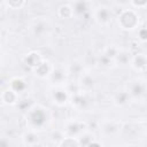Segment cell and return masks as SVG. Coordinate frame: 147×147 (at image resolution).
Masks as SVG:
<instances>
[{"instance_id": "1", "label": "cell", "mask_w": 147, "mask_h": 147, "mask_svg": "<svg viewBox=\"0 0 147 147\" xmlns=\"http://www.w3.org/2000/svg\"><path fill=\"white\" fill-rule=\"evenodd\" d=\"M25 122L29 130H40L48 123L47 110L41 106H34L30 108L25 114Z\"/></svg>"}, {"instance_id": "2", "label": "cell", "mask_w": 147, "mask_h": 147, "mask_svg": "<svg viewBox=\"0 0 147 147\" xmlns=\"http://www.w3.org/2000/svg\"><path fill=\"white\" fill-rule=\"evenodd\" d=\"M117 24L124 31H134L140 26V15L133 8L122 9L117 16Z\"/></svg>"}, {"instance_id": "3", "label": "cell", "mask_w": 147, "mask_h": 147, "mask_svg": "<svg viewBox=\"0 0 147 147\" xmlns=\"http://www.w3.org/2000/svg\"><path fill=\"white\" fill-rule=\"evenodd\" d=\"M70 102L75 109L79 111H85L92 106V98L90 95V92L78 90L74 92V94H71Z\"/></svg>"}, {"instance_id": "4", "label": "cell", "mask_w": 147, "mask_h": 147, "mask_svg": "<svg viewBox=\"0 0 147 147\" xmlns=\"http://www.w3.org/2000/svg\"><path fill=\"white\" fill-rule=\"evenodd\" d=\"M86 127H87V124L84 121L69 119L63 125V133H64V137L79 138L82 134L85 133Z\"/></svg>"}, {"instance_id": "5", "label": "cell", "mask_w": 147, "mask_h": 147, "mask_svg": "<svg viewBox=\"0 0 147 147\" xmlns=\"http://www.w3.org/2000/svg\"><path fill=\"white\" fill-rule=\"evenodd\" d=\"M93 18L96 24L101 26H106L110 24L113 20V11L111 8L108 7L107 5H99L94 8L93 10Z\"/></svg>"}, {"instance_id": "6", "label": "cell", "mask_w": 147, "mask_h": 147, "mask_svg": "<svg viewBox=\"0 0 147 147\" xmlns=\"http://www.w3.org/2000/svg\"><path fill=\"white\" fill-rule=\"evenodd\" d=\"M127 94L133 99H141L147 94V82L141 78H136L127 86Z\"/></svg>"}, {"instance_id": "7", "label": "cell", "mask_w": 147, "mask_h": 147, "mask_svg": "<svg viewBox=\"0 0 147 147\" xmlns=\"http://www.w3.org/2000/svg\"><path fill=\"white\" fill-rule=\"evenodd\" d=\"M71 94H69L68 90L63 86H54L51 91V99L56 106H65L70 101Z\"/></svg>"}, {"instance_id": "8", "label": "cell", "mask_w": 147, "mask_h": 147, "mask_svg": "<svg viewBox=\"0 0 147 147\" xmlns=\"http://www.w3.org/2000/svg\"><path fill=\"white\" fill-rule=\"evenodd\" d=\"M68 76H69V74H68L67 67L57 65V67H54L53 68L52 74H51L48 80L52 82L55 86H63V84L67 83Z\"/></svg>"}, {"instance_id": "9", "label": "cell", "mask_w": 147, "mask_h": 147, "mask_svg": "<svg viewBox=\"0 0 147 147\" xmlns=\"http://www.w3.org/2000/svg\"><path fill=\"white\" fill-rule=\"evenodd\" d=\"M121 129H122V124L114 119L103 121L100 125V132L105 137H114L117 133H119Z\"/></svg>"}, {"instance_id": "10", "label": "cell", "mask_w": 147, "mask_h": 147, "mask_svg": "<svg viewBox=\"0 0 147 147\" xmlns=\"http://www.w3.org/2000/svg\"><path fill=\"white\" fill-rule=\"evenodd\" d=\"M130 67L137 72H146L147 71V54L137 53L132 55Z\"/></svg>"}, {"instance_id": "11", "label": "cell", "mask_w": 147, "mask_h": 147, "mask_svg": "<svg viewBox=\"0 0 147 147\" xmlns=\"http://www.w3.org/2000/svg\"><path fill=\"white\" fill-rule=\"evenodd\" d=\"M79 83H78V86H79V90L82 91H85V92H91L92 88L94 87L95 85V78L92 74L90 72H84L79 78H78Z\"/></svg>"}, {"instance_id": "12", "label": "cell", "mask_w": 147, "mask_h": 147, "mask_svg": "<svg viewBox=\"0 0 147 147\" xmlns=\"http://www.w3.org/2000/svg\"><path fill=\"white\" fill-rule=\"evenodd\" d=\"M53 68H54V67H53L48 61L42 60V61L39 63V65L33 69V72H34V75H36L37 77H39V78H41V79H46V78L48 79L49 76H51V74H52Z\"/></svg>"}, {"instance_id": "13", "label": "cell", "mask_w": 147, "mask_h": 147, "mask_svg": "<svg viewBox=\"0 0 147 147\" xmlns=\"http://www.w3.org/2000/svg\"><path fill=\"white\" fill-rule=\"evenodd\" d=\"M18 94L15 93L14 91H11L9 87H6L2 92H1V102L5 106H14L17 103L18 101Z\"/></svg>"}, {"instance_id": "14", "label": "cell", "mask_w": 147, "mask_h": 147, "mask_svg": "<svg viewBox=\"0 0 147 147\" xmlns=\"http://www.w3.org/2000/svg\"><path fill=\"white\" fill-rule=\"evenodd\" d=\"M7 87H9L11 91H14L15 93H17V94L20 95L22 92H24V91L26 90L28 84H26V82H25L22 77H13V78L9 80Z\"/></svg>"}, {"instance_id": "15", "label": "cell", "mask_w": 147, "mask_h": 147, "mask_svg": "<svg viewBox=\"0 0 147 147\" xmlns=\"http://www.w3.org/2000/svg\"><path fill=\"white\" fill-rule=\"evenodd\" d=\"M22 141L26 147H36L39 142V137L37 134V131L28 129V131L24 132V134L22 136Z\"/></svg>"}, {"instance_id": "16", "label": "cell", "mask_w": 147, "mask_h": 147, "mask_svg": "<svg viewBox=\"0 0 147 147\" xmlns=\"http://www.w3.org/2000/svg\"><path fill=\"white\" fill-rule=\"evenodd\" d=\"M74 14H75V11H74L72 5H70V3H63L57 8V15H59V17H61L63 20L72 17Z\"/></svg>"}, {"instance_id": "17", "label": "cell", "mask_w": 147, "mask_h": 147, "mask_svg": "<svg viewBox=\"0 0 147 147\" xmlns=\"http://www.w3.org/2000/svg\"><path fill=\"white\" fill-rule=\"evenodd\" d=\"M42 60H44V59L41 57V55H40L39 53H37V52H31V53H29L28 56L25 57V63L33 70L36 67L39 65V63H40Z\"/></svg>"}, {"instance_id": "18", "label": "cell", "mask_w": 147, "mask_h": 147, "mask_svg": "<svg viewBox=\"0 0 147 147\" xmlns=\"http://www.w3.org/2000/svg\"><path fill=\"white\" fill-rule=\"evenodd\" d=\"M131 57H132V55L129 53V51L123 49V48H119V51H118V53H117V55H116V59H115V63L129 64V65H130Z\"/></svg>"}, {"instance_id": "19", "label": "cell", "mask_w": 147, "mask_h": 147, "mask_svg": "<svg viewBox=\"0 0 147 147\" xmlns=\"http://www.w3.org/2000/svg\"><path fill=\"white\" fill-rule=\"evenodd\" d=\"M48 28H49V25H48L47 21L45 22L44 20H39L33 24V33L36 36L40 37V36H42V34H45L47 32Z\"/></svg>"}, {"instance_id": "20", "label": "cell", "mask_w": 147, "mask_h": 147, "mask_svg": "<svg viewBox=\"0 0 147 147\" xmlns=\"http://www.w3.org/2000/svg\"><path fill=\"white\" fill-rule=\"evenodd\" d=\"M67 70H68V74L69 75H78V78L84 74V70H83V64L78 61H72L68 67H67Z\"/></svg>"}, {"instance_id": "21", "label": "cell", "mask_w": 147, "mask_h": 147, "mask_svg": "<svg viewBox=\"0 0 147 147\" xmlns=\"http://www.w3.org/2000/svg\"><path fill=\"white\" fill-rule=\"evenodd\" d=\"M59 147H82L78 138L74 137H64L61 142L59 144Z\"/></svg>"}, {"instance_id": "22", "label": "cell", "mask_w": 147, "mask_h": 147, "mask_svg": "<svg viewBox=\"0 0 147 147\" xmlns=\"http://www.w3.org/2000/svg\"><path fill=\"white\" fill-rule=\"evenodd\" d=\"M88 6V2H85V1H78V2H75L72 5V8H74V11L75 13H84Z\"/></svg>"}, {"instance_id": "23", "label": "cell", "mask_w": 147, "mask_h": 147, "mask_svg": "<svg viewBox=\"0 0 147 147\" xmlns=\"http://www.w3.org/2000/svg\"><path fill=\"white\" fill-rule=\"evenodd\" d=\"M137 38L140 41H147V26H141L137 30Z\"/></svg>"}, {"instance_id": "24", "label": "cell", "mask_w": 147, "mask_h": 147, "mask_svg": "<svg viewBox=\"0 0 147 147\" xmlns=\"http://www.w3.org/2000/svg\"><path fill=\"white\" fill-rule=\"evenodd\" d=\"M130 6L133 9H144L147 7V0H141V1H130Z\"/></svg>"}, {"instance_id": "25", "label": "cell", "mask_w": 147, "mask_h": 147, "mask_svg": "<svg viewBox=\"0 0 147 147\" xmlns=\"http://www.w3.org/2000/svg\"><path fill=\"white\" fill-rule=\"evenodd\" d=\"M9 7L11 8H21L22 6L25 5V1H21V2H17V1H11V2H6Z\"/></svg>"}, {"instance_id": "26", "label": "cell", "mask_w": 147, "mask_h": 147, "mask_svg": "<svg viewBox=\"0 0 147 147\" xmlns=\"http://www.w3.org/2000/svg\"><path fill=\"white\" fill-rule=\"evenodd\" d=\"M85 147H103L102 146V144L100 142V141H98V140H95V139H93V140H91Z\"/></svg>"}, {"instance_id": "27", "label": "cell", "mask_w": 147, "mask_h": 147, "mask_svg": "<svg viewBox=\"0 0 147 147\" xmlns=\"http://www.w3.org/2000/svg\"><path fill=\"white\" fill-rule=\"evenodd\" d=\"M144 142H145V146L147 147V137H146V139H145V141H144Z\"/></svg>"}, {"instance_id": "28", "label": "cell", "mask_w": 147, "mask_h": 147, "mask_svg": "<svg viewBox=\"0 0 147 147\" xmlns=\"http://www.w3.org/2000/svg\"><path fill=\"white\" fill-rule=\"evenodd\" d=\"M146 125H147V121H146Z\"/></svg>"}]
</instances>
